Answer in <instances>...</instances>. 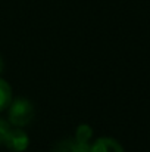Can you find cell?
Listing matches in <instances>:
<instances>
[{
	"mask_svg": "<svg viewBox=\"0 0 150 152\" xmlns=\"http://www.w3.org/2000/svg\"><path fill=\"white\" fill-rule=\"evenodd\" d=\"M90 152H124V148L113 137H99L90 145Z\"/></svg>",
	"mask_w": 150,
	"mask_h": 152,
	"instance_id": "cell-4",
	"label": "cell"
},
{
	"mask_svg": "<svg viewBox=\"0 0 150 152\" xmlns=\"http://www.w3.org/2000/svg\"><path fill=\"white\" fill-rule=\"evenodd\" d=\"M50 152H90V143L80 142L75 137H66L56 142Z\"/></svg>",
	"mask_w": 150,
	"mask_h": 152,
	"instance_id": "cell-3",
	"label": "cell"
},
{
	"mask_svg": "<svg viewBox=\"0 0 150 152\" xmlns=\"http://www.w3.org/2000/svg\"><path fill=\"white\" fill-rule=\"evenodd\" d=\"M3 68H4V62H3V59H1V56H0V74L3 72Z\"/></svg>",
	"mask_w": 150,
	"mask_h": 152,
	"instance_id": "cell-8",
	"label": "cell"
},
{
	"mask_svg": "<svg viewBox=\"0 0 150 152\" xmlns=\"http://www.w3.org/2000/svg\"><path fill=\"white\" fill-rule=\"evenodd\" d=\"M93 137V130L88 124H80L75 132V139L84 143H90V139Z\"/></svg>",
	"mask_w": 150,
	"mask_h": 152,
	"instance_id": "cell-6",
	"label": "cell"
},
{
	"mask_svg": "<svg viewBox=\"0 0 150 152\" xmlns=\"http://www.w3.org/2000/svg\"><path fill=\"white\" fill-rule=\"evenodd\" d=\"M3 146L10 152H25L30 146L28 134L21 127H10L3 142Z\"/></svg>",
	"mask_w": 150,
	"mask_h": 152,
	"instance_id": "cell-2",
	"label": "cell"
},
{
	"mask_svg": "<svg viewBox=\"0 0 150 152\" xmlns=\"http://www.w3.org/2000/svg\"><path fill=\"white\" fill-rule=\"evenodd\" d=\"M10 102H12V87L6 80L0 78V112L7 109Z\"/></svg>",
	"mask_w": 150,
	"mask_h": 152,
	"instance_id": "cell-5",
	"label": "cell"
},
{
	"mask_svg": "<svg viewBox=\"0 0 150 152\" xmlns=\"http://www.w3.org/2000/svg\"><path fill=\"white\" fill-rule=\"evenodd\" d=\"M34 118V106L31 101L25 98H18L7 106V121L13 127H25Z\"/></svg>",
	"mask_w": 150,
	"mask_h": 152,
	"instance_id": "cell-1",
	"label": "cell"
},
{
	"mask_svg": "<svg viewBox=\"0 0 150 152\" xmlns=\"http://www.w3.org/2000/svg\"><path fill=\"white\" fill-rule=\"evenodd\" d=\"M9 130H10L9 121L0 118V145H3V142H4V139H6V134H7Z\"/></svg>",
	"mask_w": 150,
	"mask_h": 152,
	"instance_id": "cell-7",
	"label": "cell"
}]
</instances>
